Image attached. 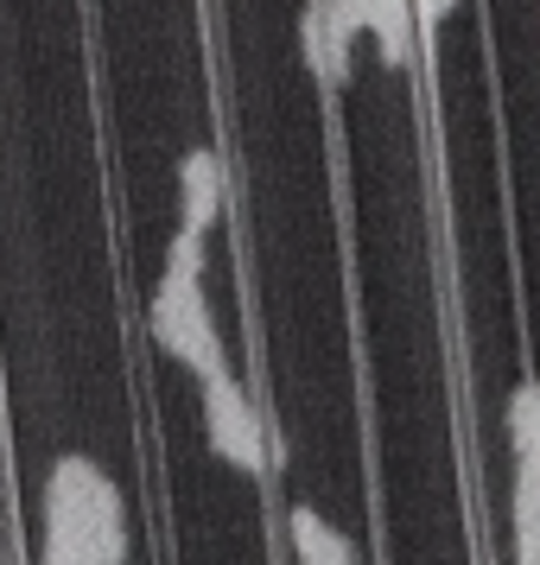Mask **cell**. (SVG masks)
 Returning <instances> with one entry per match:
<instances>
[{
	"label": "cell",
	"mask_w": 540,
	"mask_h": 565,
	"mask_svg": "<svg viewBox=\"0 0 540 565\" xmlns=\"http://www.w3.org/2000/svg\"><path fill=\"white\" fill-rule=\"evenodd\" d=\"M204 387V433H210V451L242 470V477H274V433H267V419H261L255 394L242 387L235 369L223 375H210Z\"/></svg>",
	"instance_id": "3"
},
{
	"label": "cell",
	"mask_w": 540,
	"mask_h": 565,
	"mask_svg": "<svg viewBox=\"0 0 540 565\" xmlns=\"http://www.w3.org/2000/svg\"><path fill=\"white\" fill-rule=\"evenodd\" d=\"M452 7H458V0H413V13H420V26H426V32L445 26V13H452Z\"/></svg>",
	"instance_id": "9"
},
{
	"label": "cell",
	"mask_w": 540,
	"mask_h": 565,
	"mask_svg": "<svg viewBox=\"0 0 540 565\" xmlns=\"http://www.w3.org/2000/svg\"><path fill=\"white\" fill-rule=\"evenodd\" d=\"M502 419H509V445H515V451H534V445H540V382L515 387Z\"/></svg>",
	"instance_id": "8"
},
{
	"label": "cell",
	"mask_w": 540,
	"mask_h": 565,
	"mask_svg": "<svg viewBox=\"0 0 540 565\" xmlns=\"http://www.w3.org/2000/svg\"><path fill=\"white\" fill-rule=\"evenodd\" d=\"M299 45H306V64H311V77L318 83H343L350 77V45H357V32L337 20V7L331 0H311L306 7V20H299Z\"/></svg>",
	"instance_id": "5"
},
{
	"label": "cell",
	"mask_w": 540,
	"mask_h": 565,
	"mask_svg": "<svg viewBox=\"0 0 540 565\" xmlns=\"http://www.w3.org/2000/svg\"><path fill=\"white\" fill-rule=\"evenodd\" d=\"M128 559V502L96 458L64 451L39 502V559L32 565H121Z\"/></svg>",
	"instance_id": "1"
},
{
	"label": "cell",
	"mask_w": 540,
	"mask_h": 565,
	"mask_svg": "<svg viewBox=\"0 0 540 565\" xmlns=\"http://www.w3.org/2000/svg\"><path fill=\"white\" fill-rule=\"evenodd\" d=\"M147 331L198 382L230 369V343H223L216 318H210V299H204V235L172 230V248H166V267H159V286H153V306H147Z\"/></svg>",
	"instance_id": "2"
},
{
	"label": "cell",
	"mask_w": 540,
	"mask_h": 565,
	"mask_svg": "<svg viewBox=\"0 0 540 565\" xmlns=\"http://www.w3.org/2000/svg\"><path fill=\"white\" fill-rule=\"evenodd\" d=\"M286 540H293V565H357V553H350L343 527H337V521H325L318 509H306V502L286 514Z\"/></svg>",
	"instance_id": "6"
},
{
	"label": "cell",
	"mask_w": 540,
	"mask_h": 565,
	"mask_svg": "<svg viewBox=\"0 0 540 565\" xmlns=\"http://www.w3.org/2000/svg\"><path fill=\"white\" fill-rule=\"evenodd\" d=\"M223 204H230V159L216 147H191L179 159V235H204L210 242Z\"/></svg>",
	"instance_id": "4"
},
{
	"label": "cell",
	"mask_w": 540,
	"mask_h": 565,
	"mask_svg": "<svg viewBox=\"0 0 540 565\" xmlns=\"http://www.w3.org/2000/svg\"><path fill=\"white\" fill-rule=\"evenodd\" d=\"M362 32L382 45L388 64H407V45H413V0H369V20Z\"/></svg>",
	"instance_id": "7"
}]
</instances>
